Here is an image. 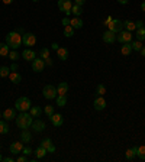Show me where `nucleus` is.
Listing matches in <instances>:
<instances>
[{
  "label": "nucleus",
  "instance_id": "nucleus-16",
  "mask_svg": "<svg viewBox=\"0 0 145 162\" xmlns=\"http://www.w3.org/2000/svg\"><path fill=\"white\" fill-rule=\"evenodd\" d=\"M67 91H68V82H65V81L60 82L58 87H57V93H58V96H65Z\"/></svg>",
  "mask_w": 145,
  "mask_h": 162
},
{
  "label": "nucleus",
  "instance_id": "nucleus-12",
  "mask_svg": "<svg viewBox=\"0 0 145 162\" xmlns=\"http://www.w3.org/2000/svg\"><path fill=\"white\" fill-rule=\"evenodd\" d=\"M32 129H33V132H38V133L44 132V130H45V122L41 120V119L33 120L32 122Z\"/></svg>",
  "mask_w": 145,
  "mask_h": 162
},
{
  "label": "nucleus",
  "instance_id": "nucleus-27",
  "mask_svg": "<svg viewBox=\"0 0 145 162\" xmlns=\"http://www.w3.org/2000/svg\"><path fill=\"white\" fill-rule=\"evenodd\" d=\"M123 28L129 31V32H132V31H137V26H135V22H131V20H125L123 22Z\"/></svg>",
  "mask_w": 145,
  "mask_h": 162
},
{
  "label": "nucleus",
  "instance_id": "nucleus-48",
  "mask_svg": "<svg viewBox=\"0 0 145 162\" xmlns=\"http://www.w3.org/2000/svg\"><path fill=\"white\" fill-rule=\"evenodd\" d=\"M10 70H12V71H16V70H17V64H16V62H13V64L10 65Z\"/></svg>",
  "mask_w": 145,
  "mask_h": 162
},
{
  "label": "nucleus",
  "instance_id": "nucleus-50",
  "mask_svg": "<svg viewBox=\"0 0 145 162\" xmlns=\"http://www.w3.org/2000/svg\"><path fill=\"white\" fill-rule=\"evenodd\" d=\"M3 162H15L13 158H3Z\"/></svg>",
  "mask_w": 145,
  "mask_h": 162
},
{
  "label": "nucleus",
  "instance_id": "nucleus-55",
  "mask_svg": "<svg viewBox=\"0 0 145 162\" xmlns=\"http://www.w3.org/2000/svg\"><path fill=\"white\" fill-rule=\"evenodd\" d=\"M3 161V156H2V154H0V162Z\"/></svg>",
  "mask_w": 145,
  "mask_h": 162
},
{
  "label": "nucleus",
  "instance_id": "nucleus-2",
  "mask_svg": "<svg viewBox=\"0 0 145 162\" xmlns=\"http://www.w3.org/2000/svg\"><path fill=\"white\" fill-rule=\"evenodd\" d=\"M6 44L9 45V48L17 49L22 45V35H19V32H9L6 35Z\"/></svg>",
  "mask_w": 145,
  "mask_h": 162
},
{
  "label": "nucleus",
  "instance_id": "nucleus-57",
  "mask_svg": "<svg viewBox=\"0 0 145 162\" xmlns=\"http://www.w3.org/2000/svg\"><path fill=\"white\" fill-rule=\"evenodd\" d=\"M32 2H39V0H32Z\"/></svg>",
  "mask_w": 145,
  "mask_h": 162
},
{
  "label": "nucleus",
  "instance_id": "nucleus-33",
  "mask_svg": "<svg viewBox=\"0 0 145 162\" xmlns=\"http://www.w3.org/2000/svg\"><path fill=\"white\" fill-rule=\"evenodd\" d=\"M131 46H132V51H138V52H139V51H141V48H142V42H141V40H132V42H131Z\"/></svg>",
  "mask_w": 145,
  "mask_h": 162
},
{
  "label": "nucleus",
  "instance_id": "nucleus-32",
  "mask_svg": "<svg viewBox=\"0 0 145 162\" xmlns=\"http://www.w3.org/2000/svg\"><path fill=\"white\" fill-rule=\"evenodd\" d=\"M55 100H57V106L58 107H64L67 104V97L65 96H57Z\"/></svg>",
  "mask_w": 145,
  "mask_h": 162
},
{
  "label": "nucleus",
  "instance_id": "nucleus-46",
  "mask_svg": "<svg viewBox=\"0 0 145 162\" xmlns=\"http://www.w3.org/2000/svg\"><path fill=\"white\" fill-rule=\"evenodd\" d=\"M76 2V4H79V6H84V3H86V0H74Z\"/></svg>",
  "mask_w": 145,
  "mask_h": 162
},
{
  "label": "nucleus",
  "instance_id": "nucleus-49",
  "mask_svg": "<svg viewBox=\"0 0 145 162\" xmlns=\"http://www.w3.org/2000/svg\"><path fill=\"white\" fill-rule=\"evenodd\" d=\"M51 48H52V49H55V51H57V49L60 48V45H58V44H57V42H54V44H52V45H51Z\"/></svg>",
  "mask_w": 145,
  "mask_h": 162
},
{
  "label": "nucleus",
  "instance_id": "nucleus-11",
  "mask_svg": "<svg viewBox=\"0 0 145 162\" xmlns=\"http://www.w3.org/2000/svg\"><path fill=\"white\" fill-rule=\"evenodd\" d=\"M94 109H96L97 112H100V110H105V107H106V100L103 98V96H99V97H96L94 98Z\"/></svg>",
  "mask_w": 145,
  "mask_h": 162
},
{
  "label": "nucleus",
  "instance_id": "nucleus-1",
  "mask_svg": "<svg viewBox=\"0 0 145 162\" xmlns=\"http://www.w3.org/2000/svg\"><path fill=\"white\" fill-rule=\"evenodd\" d=\"M32 122H33V116L31 113L20 112V114H16V124H17V128H20L22 130L31 128Z\"/></svg>",
  "mask_w": 145,
  "mask_h": 162
},
{
  "label": "nucleus",
  "instance_id": "nucleus-24",
  "mask_svg": "<svg viewBox=\"0 0 145 162\" xmlns=\"http://www.w3.org/2000/svg\"><path fill=\"white\" fill-rule=\"evenodd\" d=\"M47 152H48V151H47L44 146H41V145L38 146L35 151H33V154H35V156H36V158H44V156L47 155Z\"/></svg>",
  "mask_w": 145,
  "mask_h": 162
},
{
  "label": "nucleus",
  "instance_id": "nucleus-36",
  "mask_svg": "<svg viewBox=\"0 0 145 162\" xmlns=\"http://www.w3.org/2000/svg\"><path fill=\"white\" fill-rule=\"evenodd\" d=\"M9 58H10L13 62H16L17 59H19V52H17L16 49H13V51H9Z\"/></svg>",
  "mask_w": 145,
  "mask_h": 162
},
{
  "label": "nucleus",
  "instance_id": "nucleus-34",
  "mask_svg": "<svg viewBox=\"0 0 145 162\" xmlns=\"http://www.w3.org/2000/svg\"><path fill=\"white\" fill-rule=\"evenodd\" d=\"M72 35H74V28H72L71 25L64 26V36H67V38H71Z\"/></svg>",
  "mask_w": 145,
  "mask_h": 162
},
{
  "label": "nucleus",
  "instance_id": "nucleus-18",
  "mask_svg": "<svg viewBox=\"0 0 145 162\" xmlns=\"http://www.w3.org/2000/svg\"><path fill=\"white\" fill-rule=\"evenodd\" d=\"M15 116H16V113H15V109H6L5 112H3V119L8 122V120H13L15 119Z\"/></svg>",
  "mask_w": 145,
  "mask_h": 162
},
{
  "label": "nucleus",
  "instance_id": "nucleus-47",
  "mask_svg": "<svg viewBox=\"0 0 145 162\" xmlns=\"http://www.w3.org/2000/svg\"><path fill=\"white\" fill-rule=\"evenodd\" d=\"M55 151H57V149H55V146H54V145H51V146L48 148V152H49V154H54Z\"/></svg>",
  "mask_w": 145,
  "mask_h": 162
},
{
  "label": "nucleus",
  "instance_id": "nucleus-52",
  "mask_svg": "<svg viewBox=\"0 0 145 162\" xmlns=\"http://www.w3.org/2000/svg\"><path fill=\"white\" fill-rule=\"evenodd\" d=\"M118 2H119L121 4H126V3H128L129 0H118Z\"/></svg>",
  "mask_w": 145,
  "mask_h": 162
},
{
  "label": "nucleus",
  "instance_id": "nucleus-41",
  "mask_svg": "<svg viewBox=\"0 0 145 162\" xmlns=\"http://www.w3.org/2000/svg\"><path fill=\"white\" fill-rule=\"evenodd\" d=\"M22 154L26 155V156H29L31 154H33V149H31L29 146H26V148L23 146V149H22Z\"/></svg>",
  "mask_w": 145,
  "mask_h": 162
},
{
  "label": "nucleus",
  "instance_id": "nucleus-35",
  "mask_svg": "<svg viewBox=\"0 0 145 162\" xmlns=\"http://www.w3.org/2000/svg\"><path fill=\"white\" fill-rule=\"evenodd\" d=\"M96 94H97V96H103V94H106V87H105V84H97V87H96Z\"/></svg>",
  "mask_w": 145,
  "mask_h": 162
},
{
  "label": "nucleus",
  "instance_id": "nucleus-54",
  "mask_svg": "<svg viewBox=\"0 0 145 162\" xmlns=\"http://www.w3.org/2000/svg\"><path fill=\"white\" fill-rule=\"evenodd\" d=\"M12 2H13V0H3V3H5V4H10Z\"/></svg>",
  "mask_w": 145,
  "mask_h": 162
},
{
  "label": "nucleus",
  "instance_id": "nucleus-17",
  "mask_svg": "<svg viewBox=\"0 0 145 162\" xmlns=\"http://www.w3.org/2000/svg\"><path fill=\"white\" fill-rule=\"evenodd\" d=\"M20 140H22L23 143H29V142L32 140V135H31V132L28 129L22 130V133H20Z\"/></svg>",
  "mask_w": 145,
  "mask_h": 162
},
{
  "label": "nucleus",
  "instance_id": "nucleus-42",
  "mask_svg": "<svg viewBox=\"0 0 145 162\" xmlns=\"http://www.w3.org/2000/svg\"><path fill=\"white\" fill-rule=\"evenodd\" d=\"M70 22H71V19H70L68 16H65L64 19L61 20V23H63V26H68V25H70Z\"/></svg>",
  "mask_w": 145,
  "mask_h": 162
},
{
  "label": "nucleus",
  "instance_id": "nucleus-45",
  "mask_svg": "<svg viewBox=\"0 0 145 162\" xmlns=\"http://www.w3.org/2000/svg\"><path fill=\"white\" fill-rule=\"evenodd\" d=\"M44 61H45V65H49V67H51V65H52V59H51V57L45 58V59H44Z\"/></svg>",
  "mask_w": 145,
  "mask_h": 162
},
{
  "label": "nucleus",
  "instance_id": "nucleus-19",
  "mask_svg": "<svg viewBox=\"0 0 145 162\" xmlns=\"http://www.w3.org/2000/svg\"><path fill=\"white\" fill-rule=\"evenodd\" d=\"M57 55L60 57L61 61H67V59H68V49L67 48H58L57 49Z\"/></svg>",
  "mask_w": 145,
  "mask_h": 162
},
{
  "label": "nucleus",
  "instance_id": "nucleus-53",
  "mask_svg": "<svg viewBox=\"0 0 145 162\" xmlns=\"http://www.w3.org/2000/svg\"><path fill=\"white\" fill-rule=\"evenodd\" d=\"M141 9H142V12H145V0L141 3Z\"/></svg>",
  "mask_w": 145,
  "mask_h": 162
},
{
  "label": "nucleus",
  "instance_id": "nucleus-21",
  "mask_svg": "<svg viewBox=\"0 0 145 162\" xmlns=\"http://www.w3.org/2000/svg\"><path fill=\"white\" fill-rule=\"evenodd\" d=\"M137 151H138V146H134V148L128 149V151H126V154H125V158H126L128 161L134 159V158L137 156Z\"/></svg>",
  "mask_w": 145,
  "mask_h": 162
},
{
  "label": "nucleus",
  "instance_id": "nucleus-43",
  "mask_svg": "<svg viewBox=\"0 0 145 162\" xmlns=\"http://www.w3.org/2000/svg\"><path fill=\"white\" fill-rule=\"evenodd\" d=\"M16 162H26V155H22V156H17Z\"/></svg>",
  "mask_w": 145,
  "mask_h": 162
},
{
  "label": "nucleus",
  "instance_id": "nucleus-31",
  "mask_svg": "<svg viewBox=\"0 0 145 162\" xmlns=\"http://www.w3.org/2000/svg\"><path fill=\"white\" fill-rule=\"evenodd\" d=\"M9 133V124L5 120H0V135Z\"/></svg>",
  "mask_w": 145,
  "mask_h": 162
},
{
  "label": "nucleus",
  "instance_id": "nucleus-10",
  "mask_svg": "<svg viewBox=\"0 0 145 162\" xmlns=\"http://www.w3.org/2000/svg\"><path fill=\"white\" fill-rule=\"evenodd\" d=\"M22 149H23V142L20 140V142H13L12 145H10V148H9V152L13 155H19L20 152H22Z\"/></svg>",
  "mask_w": 145,
  "mask_h": 162
},
{
  "label": "nucleus",
  "instance_id": "nucleus-6",
  "mask_svg": "<svg viewBox=\"0 0 145 162\" xmlns=\"http://www.w3.org/2000/svg\"><path fill=\"white\" fill-rule=\"evenodd\" d=\"M107 29L109 31H112L115 33H119L123 29V22L119 20V19H113L110 23H107Z\"/></svg>",
  "mask_w": 145,
  "mask_h": 162
},
{
  "label": "nucleus",
  "instance_id": "nucleus-56",
  "mask_svg": "<svg viewBox=\"0 0 145 162\" xmlns=\"http://www.w3.org/2000/svg\"><path fill=\"white\" fill-rule=\"evenodd\" d=\"M2 116H3V114H2V113H0V120H2Z\"/></svg>",
  "mask_w": 145,
  "mask_h": 162
},
{
  "label": "nucleus",
  "instance_id": "nucleus-3",
  "mask_svg": "<svg viewBox=\"0 0 145 162\" xmlns=\"http://www.w3.org/2000/svg\"><path fill=\"white\" fill-rule=\"evenodd\" d=\"M31 100L28 97H19L16 100V103H15V109H16L17 112H28L29 109H31Z\"/></svg>",
  "mask_w": 145,
  "mask_h": 162
},
{
  "label": "nucleus",
  "instance_id": "nucleus-15",
  "mask_svg": "<svg viewBox=\"0 0 145 162\" xmlns=\"http://www.w3.org/2000/svg\"><path fill=\"white\" fill-rule=\"evenodd\" d=\"M22 57H23L25 61H31L32 62L33 59L36 58V52L32 51V49H25L23 52H22Z\"/></svg>",
  "mask_w": 145,
  "mask_h": 162
},
{
  "label": "nucleus",
  "instance_id": "nucleus-5",
  "mask_svg": "<svg viewBox=\"0 0 145 162\" xmlns=\"http://www.w3.org/2000/svg\"><path fill=\"white\" fill-rule=\"evenodd\" d=\"M58 9L61 12H64L65 16H70L72 9V2L71 0H58Z\"/></svg>",
  "mask_w": 145,
  "mask_h": 162
},
{
  "label": "nucleus",
  "instance_id": "nucleus-28",
  "mask_svg": "<svg viewBox=\"0 0 145 162\" xmlns=\"http://www.w3.org/2000/svg\"><path fill=\"white\" fill-rule=\"evenodd\" d=\"M135 32H137V33H135V35H137V39L142 42V40L145 39V26H142V28H139V29H137Z\"/></svg>",
  "mask_w": 145,
  "mask_h": 162
},
{
  "label": "nucleus",
  "instance_id": "nucleus-37",
  "mask_svg": "<svg viewBox=\"0 0 145 162\" xmlns=\"http://www.w3.org/2000/svg\"><path fill=\"white\" fill-rule=\"evenodd\" d=\"M137 156L139 159H145V146H138Z\"/></svg>",
  "mask_w": 145,
  "mask_h": 162
},
{
  "label": "nucleus",
  "instance_id": "nucleus-26",
  "mask_svg": "<svg viewBox=\"0 0 145 162\" xmlns=\"http://www.w3.org/2000/svg\"><path fill=\"white\" fill-rule=\"evenodd\" d=\"M71 13H72V15H74L76 17H80V15L83 13V6H79V4H72Z\"/></svg>",
  "mask_w": 145,
  "mask_h": 162
},
{
  "label": "nucleus",
  "instance_id": "nucleus-7",
  "mask_svg": "<svg viewBox=\"0 0 145 162\" xmlns=\"http://www.w3.org/2000/svg\"><path fill=\"white\" fill-rule=\"evenodd\" d=\"M22 44H23L25 46H33V45L36 44V36H35L33 33L25 32L23 35H22Z\"/></svg>",
  "mask_w": 145,
  "mask_h": 162
},
{
  "label": "nucleus",
  "instance_id": "nucleus-44",
  "mask_svg": "<svg viewBox=\"0 0 145 162\" xmlns=\"http://www.w3.org/2000/svg\"><path fill=\"white\" fill-rule=\"evenodd\" d=\"M135 26H137V29H139V28L144 26V22H142V20H137V22H135Z\"/></svg>",
  "mask_w": 145,
  "mask_h": 162
},
{
  "label": "nucleus",
  "instance_id": "nucleus-51",
  "mask_svg": "<svg viewBox=\"0 0 145 162\" xmlns=\"http://www.w3.org/2000/svg\"><path fill=\"white\" fill-rule=\"evenodd\" d=\"M139 52H141V55H142V57H145V46H142V48H141V51H139Z\"/></svg>",
  "mask_w": 145,
  "mask_h": 162
},
{
  "label": "nucleus",
  "instance_id": "nucleus-38",
  "mask_svg": "<svg viewBox=\"0 0 145 162\" xmlns=\"http://www.w3.org/2000/svg\"><path fill=\"white\" fill-rule=\"evenodd\" d=\"M51 145H54V143H52V140H51V139L49 138H47V139H42V142H41V146H44V148H45V149H47V151H48V148Z\"/></svg>",
  "mask_w": 145,
  "mask_h": 162
},
{
  "label": "nucleus",
  "instance_id": "nucleus-14",
  "mask_svg": "<svg viewBox=\"0 0 145 162\" xmlns=\"http://www.w3.org/2000/svg\"><path fill=\"white\" fill-rule=\"evenodd\" d=\"M49 120H51V123L54 124V126H57V128H60L63 123H64V119H63V116L58 113H54L52 116H49Z\"/></svg>",
  "mask_w": 145,
  "mask_h": 162
},
{
  "label": "nucleus",
  "instance_id": "nucleus-13",
  "mask_svg": "<svg viewBox=\"0 0 145 162\" xmlns=\"http://www.w3.org/2000/svg\"><path fill=\"white\" fill-rule=\"evenodd\" d=\"M103 40H105L106 44H113V42H116V33L115 32H112V31H106L105 33H103Z\"/></svg>",
  "mask_w": 145,
  "mask_h": 162
},
{
  "label": "nucleus",
  "instance_id": "nucleus-4",
  "mask_svg": "<svg viewBox=\"0 0 145 162\" xmlns=\"http://www.w3.org/2000/svg\"><path fill=\"white\" fill-rule=\"evenodd\" d=\"M42 94H44V97L47 98V100H52V98H55L58 96V93H57V87L54 86H51V84H47L44 90H42Z\"/></svg>",
  "mask_w": 145,
  "mask_h": 162
},
{
  "label": "nucleus",
  "instance_id": "nucleus-9",
  "mask_svg": "<svg viewBox=\"0 0 145 162\" xmlns=\"http://www.w3.org/2000/svg\"><path fill=\"white\" fill-rule=\"evenodd\" d=\"M32 70L35 73H42L45 70V61L42 58H35L32 61Z\"/></svg>",
  "mask_w": 145,
  "mask_h": 162
},
{
  "label": "nucleus",
  "instance_id": "nucleus-25",
  "mask_svg": "<svg viewBox=\"0 0 145 162\" xmlns=\"http://www.w3.org/2000/svg\"><path fill=\"white\" fill-rule=\"evenodd\" d=\"M29 113L32 114L33 117H38V116L42 113V109H41L39 106H31V109H29Z\"/></svg>",
  "mask_w": 145,
  "mask_h": 162
},
{
  "label": "nucleus",
  "instance_id": "nucleus-23",
  "mask_svg": "<svg viewBox=\"0 0 145 162\" xmlns=\"http://www.w3.org/2000/svg\"><path fill=\"white\" fill-rule=\"evenodd\" d=\"M131 52H132L131 42H126V44H123V45L121 46V54H122V55H125V57H126V55H129Z\"/></svg>",
  "mask_w": 145,
  "mask_h": 162
},
{
  "label": "nucleus",
  "instance_id": "nucleus-40",
  "mask_svg": "<svg viewBox=\"0 0 145 162\" xmlns=\"http://www.w3.org/2000/svg\"><path fill=\"white\" fill-rule=\"evenodd\" d=\"M44 112L47 113V116H52V114H54V107L48 104L47 107H45V109H44Z\"/></svg>",
  "mask_w": 145,
  "mask_h": 162
},
{
  "label": "nucleus",
  "instance_id": "nucleus-58",
  "mask_svg": "<svg viewBox=\"0 0 145 162\" xmlns=\"http://www.w3.org/2000/svg\"><path fill=\"white\" fill-rule=\"evenodd\" d=\"M0 149H2V143H0Z\"/></svg>",
  "mask_w": 145,
  "mask_h": 162
},
{
  "label": "nucleus",
  "instance_id": "nucleus-29",
  "mask_svg": "<svg viewBox=\"0 0 145 162\" xmlns=\"http://www.w3.org/2000/svg\"><path fill=\"white\" fill-rule=\"evenodd\" d=\"M9 55V45L5 42V44H0V57H6Z\"/></svg>",
  "mask_w": 145,
  "mask_h": 162
},
{
  "label": "nucleus",
  "instance_id": "nucleus-22",
  "mask_svg": "<svg viewBox=\"0 0 145 162\" xmlns=\"http://www.w3.org/2000/svg\"><path fill=\"white\" fill-rule=\"evenodd\" d=\"M83 23H84V22L81 20L80 17H72L71 22H70V25H71L74 29H81V28H83Z\"/></svg>",
  "mask_w": 145,
  "mask_h": 162
},
{
  "label": "nucleus",
  "instance_id": "nucleus-20",
  "mask_svg": "<svg viewBox=\"0 0 145 162\" xmlns=\"http://www.w3.org/2000/svg\"><path fill=\"white\" fill-rule=\"evenodd\" d=\"M9 78H10V81H12L13 84H19V82L22 81V75L19 73H16V71H12V73L9 74Z\"/></svg>",
  "mask_w": 145,
  "mask_h": 162
},
{
  "label": "nucleus",
  "instance_id": "nucleus-39",
  "mask_svg": "<svg viewBox=\"0 0 145 162\" xmlns=\"http://www.w3.org/2000/svg\"><path fill=\"white\" fill-rule=\"evenodd\" d=\"M39 57L42 58V59H45V58L49 57V49L48 48H42L39 51Z\"/></svg>",
  "mask_w": 145,
  "mask_h": 162
},
{
  "label": "nucleus",
  "instance_id": "nucleus-30",
  "mask_svg": "<svg viewBox=\"0 0 145 162\" xmlns=\"http://www.w3.org/2000/svg\"><path fill=\"white\" fill-rule=\"evenodd\" d=\"M12 73V70H10V67H0V77L2 78H5V77H9V74Z\"/></svg>",
  "mask_w": 145,
  "mask_h": 162
},
{
  "label": "nucleus",
  "instance_id": "nucleus-8",
  "mask_svg": "<svg viewBox=\"0 0 145 162\" xmlns=\"http://www.w3.org/2000/svg\"><path fill=\"white\" fill-rule=\"evenodd\" d=\"M116 40H119L121 44L132 42V32H129V31H121L119 35H116Z\"/></svg>",
  "mask_w": 145,
  "mask_h": 162
}]
</instances>
